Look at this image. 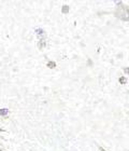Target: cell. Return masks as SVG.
<instances>
[{
    "label": "cell",
    "instance_id": "obj_4",
    "mask_svg": "<svg viewBox=\"0 0 129 151\" xmlns=\"http://www.w3.org/2000/svg\"><path fill=\"white\" fill-rule=\"evenodd\" d=\"M61 12H63V13H68V12H69V6H63V9H61Z\"/></svg>",
    "mask_w": 129,
    "mask_h": 151
},
{
    "label": "cell",
    "instance_id": "obj_2",
    "mask_svg": "<svg viewBox=\"0 0 129 151\" xmlns=\"http://www.w3.org/2000/svg\"><path fill=\"white\" fill-rule=\"evenodd\" d=\"M46 66H47V68L53 69V68H56V63H55V62H53V60H50V62H47Z\"/></svg>",
    "mask_w": 129,
    "mask_h": 151
},
{
    "label": "cell",
    "instance_id": "obj_1",
    "mask_svg": "<svg viewBox=\"0 0 129 151\" xmlns=\"http://www.w3.org/2000/svg\"><path fill=\"white\" fill-rule=\"evenodd\" d=\"M115 16L122 21L129 22V6L122 2H118V6L115 10Z\"/></svg>",
    "mask_w": 129,
    "mask_h": 151
},
{
    "label": "cell",
    "instance_id": "obj_3",
    "mask_svg": "<svg viewBox=\"0 0 129 151\" xmlns=\"http://www.w3.org/2000/svg\"><path fill=\"white\" fill-rule=\"evenodd\" d=\"M9 110L8 109H0V116H8Z\"/></svg>",
    "mask_w": 129,
    "mask_h": 151
},
{
    "label": "cell",
    "instance_id": "obj_5",
    "mask_svg": "<svg viewBox=\"0 0 129 151\" xmlns=\"http://www.w3.org/2000/svg\"><path fill=\"white\" fill-rule=\"evenodd\" d=\"M0 151H3V150H1V149H0Z\"/></svg>",
    "mask_w": 129,
    "mask_h": 151
}]
</instances>
